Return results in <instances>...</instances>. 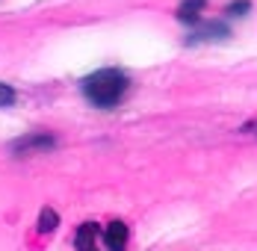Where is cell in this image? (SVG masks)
<instances>
[{
    "label": "cell",
    "mask_w": 257,
    "mask_h": 251,
    "mask_svg": "<svg viewBox=\"0 0 257 251\" xmlns=\"http://www.w3.org/2000/svg\"><path fill=\"white\" fill-rule=\"evenodd\" d=\"M127 86H130L127 74L118 71V68H101V71L89 74L83 83H80V89H83L86 100H89L92 106H101V109L115 106L118 100L124 98Z\"/></svg>",
    "instance_id": "cell-1"
},
{
    "label": "cell",
    "mask_w": 257,
    "mask_h": 251,
    "mask_svg": "<svg viewBox=\"0 0 257 251\" xmlns=\"http://www.w3.org/2000/svg\"><path fill=\"white\" fill-rule=\"evenodd\" d=\"M101 242L106 251H124V245H127V225L124 222H109L101 230Z\"/></svg>",
    "instance_id": "cell-2"
},
{
    "label": "cell",
    "mask_w": 257,
    "mask_h": 251,
    "mask_svg": "<svg viewBox=\"0 0 257 251\" xmlns=\"http://www.w3.org/2000/svg\"><path fill=\"white\" fill-rule=\"evenodd\" d=\"M98 239H101V227L89 222V225H83L77 230L74 245H77V251H101V248H98Z\"/></svg>",
    "instance_id": "cell-3"
},
{
    "label": "cell",
    "mask_w": 257,
    "mask_h": 251,
    "mask_svg": "<svg viewBox=\"0 0 257 251\" xmlns=\"http://www.w3.org/2000/svg\"><path fill=\"white\" fill-rule=\"evenodd\" d=\"M204 9H207V0H183L178 6V18L183 24H198Z\"/></svg>",
    "instance_id": "cell-4"
},
{
    "label": "cell",
    "mask_w": 257,
    "mask_h": 251,
    "mask_svg": "<svg viewBox=\"0 0 257 251\" xmlns=\"http://www.w3.org/2000/svg\"><path fill=\"white\" fill-rule=\"evenodd\" d=\"M222 36H228L225 24H210V27H204V30H198L189 42H201V39H222Z\"/></svg>",
    "instance_id": "cell-5"
},
{
    "label": "cell",
    "mask_w": 257,
    "mask_h": 251,
    "mask_svg": "<svg viewBox=\"0 0 257 251\" xmlns=\"http://www.w3.org/2000/svg\"><path fill=\"white\" fill-rule=\"evenodd\" d=\"M56 227V213L53 210H42V216H39V230H53Z\"/></svg>",
    "instance_id": "cell-6"
},
{
    "label": "cell",
    "mask_w": 257,
    "mask_h": 251,
    "mask_svg": "<svg viewBox=\"0 0 257 251\" xmlns=\"http://www.w3.org/2000/svg\"><path fill=\"white\" fill-rule=\"evenodd\" d=\"M248 9H251V3H248V0H236V3H231V6H228V15H236V18H242Z\"/></svg>",
    "instance_id": "cell-7"
},
{
    "label": "cell",
    "mask_w": 257,
    "mask_h": 251,
    "mask_svg": "<svg viewBox=\"0 0 257 251\" xmlns=\"http://www.w3.org/2000/svg\"><path fill=\"white\" fill-rule=\"evenodd\" d=\"M15 98H18V95H15V92L6 86V83H0V106H9V103H15Z\"/></svg>",
    "instance_id": "cell-8"
},
{
    "label": "cell",
    "mask_w": 257,
    "mask_h": 251,
    "mask_svg": "<svg viewBox=\"0 0 257 251\" xmlns=\"http://www.w3.org/2000/svg\"><path fill=\"white\" fill-rule=\"evenodd\" d=\"M254 133H257V130H254Z\"/></svg>",
    "instance_id": "cell-9"
}]
</instances>
